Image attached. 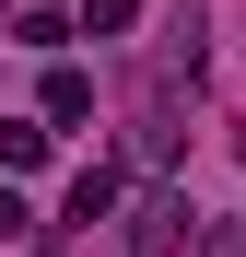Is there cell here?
<instances>
[{"instance_id": "obj_1", "label": "cell", "mask_w": 246, "mask_h": 257, "mask_svg": "<svg viewBox=\"0 0 246 257\" xmlns=\"http://www.w3.org/2000/svg\"><path fill=\"white\" fill-rule=\"evenodd\" d=\"M117 199H129V176H117V164H82V176H70V222L94 234V222H106Z\"/></svg>"}, {"instance_id": "obj_2", "label": "cell", "mask_w": 246, "mask_h": 257, "mask_svg": "<svg viewBox=\"0 0 246 257\" xmlns=\"http://www.w3.org/2000/svg\"><path fill=\"white\" fill-rule=\"evenodd\" d=\"M176 234H188V210H176V199H141V222H129V257H176Z\"/></svg>"}, {"instance_id": "obj_3", "label": "cell", "mask_w": 246, "mask_h": 257, "mask_svg": "<svg viewBox=\"0 0 246 257\" xmlns=\"http://www.w3.org/2000/svg\"><path fill=\"white\" fill-rule=\"evenodd\" d=\"M47 117H94V82H82V70H70V59H59V70H47Z\"/></svg>"}, {"instance_id": "obj_4", "label": "cell", "mask_w": 246, "mask_h": 257, "mask_svg": "<svg viewBox=\"0 0 246 257\" xmlns=\"http://www.w3.org/2000/svg\"><path fill=\"white\" fill-rule=\"evenodd\" d=\"M82 24H94V35H129V24H141V0H82Z\"/></svg>"}]
</instances>
